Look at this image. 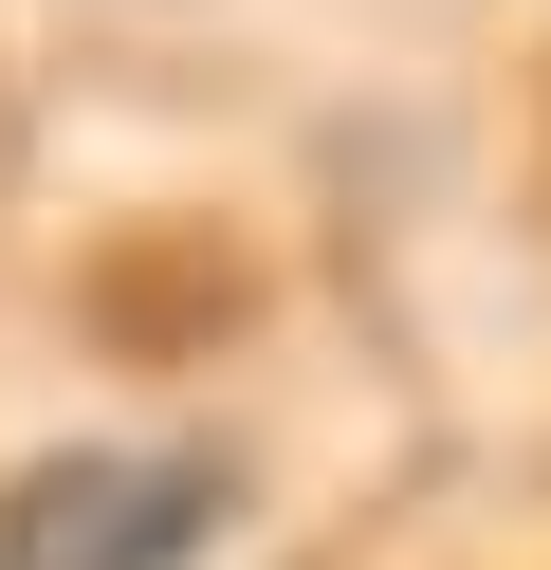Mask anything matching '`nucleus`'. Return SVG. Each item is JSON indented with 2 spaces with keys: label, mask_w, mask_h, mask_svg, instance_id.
<instances>
[{
  "label": "nucleus",
  "mask_w": 551,
  "mask_h": 570,
  "mask_svg": "<svg viewBox=\"0 0 551 570\" xmlns=\"http://www.w3.org/2000/svg\"><path fill=\"white\" fill-rule=\"evenodd\" d=\"M220 533V460L184 442H73L0 497V570H184Z\"/></svg>",
  "instance_id": "1"
}]
</instances>
